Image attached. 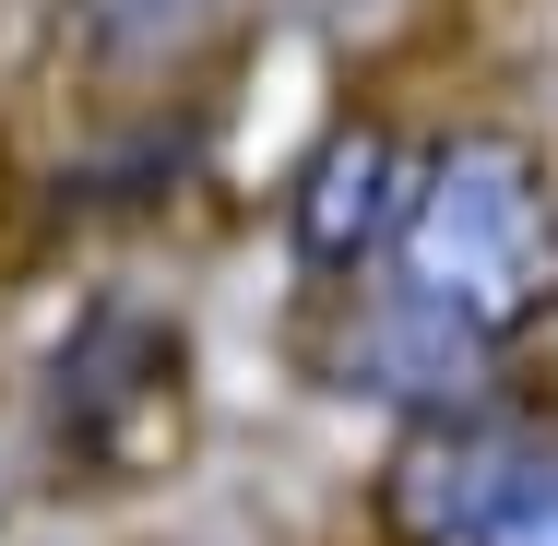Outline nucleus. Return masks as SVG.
<instances>
[{
  "label": "nucleus",
  "mask_w": 558,
  "mask_h": 546,
  "mask_svg": "<svg viewBox=\"0 0 558 546\" xmlns=\"http://www.w3.org/2000/svg\"><path fill=\"white\" fill-rule=\"evenodd\" d=\"M404 203H416V155H404L380 119H356V131H333V143L298 167L286 238H298L310 274H368V262L404 238Z\"/></svg>",
  "instance_id": "20e7f679"
},
{
  "label": "nucleus",
  "mask_w": 558,
  "mask_h": 546,
  "mask_svg": "<svg viewBox=\"0 0 558 546\" xmlns=\"http://www.w3.org/2000/svg\"><path fill=\"white\" fill-rule=\"evenodd\" d=\"M191 404V332L143 298H96L48 356V451L84 487H131Z\"/></svg>",
  "instance_id": "f03ea898"
},
{
  "label": "nucleus",
  "mask_w": 558,
  "mask_h": 546,
  "mask_svg": "<svg viewBox=\"0 0 558 546\" xmlns=\"http://www.w3.org/2000/svg\"><path fill=\"white\" fill-rule=\"evenodd\" d=\"M547 428H523L511 404H428L416 428L392 439V475H380V523L404 546H475V523L499 511V487L523 475V451Z\"/></svg>",
  "instance_id": "7ed1b4c3"
},
{
  "label": "nucleus",
  "mask_w": 558,
  "mask_h": 546,
  "mask_svg": "<svg viewBox=\"0 0 558 546\" xmlns=\"http://www.w3.org/2000/svg\"><path fill=\"white\" fill-rule=\"evenodd\" d=\"M475 546H558V439L523 451V475L499 487V511L475 523Z\"/></svg>",
  "instance_id": "39448f33"
},
{
  "label": "nucleus",
  "mask_w": 558,
  "mask_h": 546,
  "mask_svg": "<svg viewBox=\"0 0 558 546\" xmlns=\"http://www.w3.org/2000/svg\"><path fill=\"white\" fill-rule=\"evenodd\" d=\"M392 274L451 332L523 344L558 310V191L535 167V143L451 131L440 155H416V203H404V238H392Z\"/></svg>",
  "instance_id": "f257e3e1"
}]
</instances>
